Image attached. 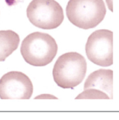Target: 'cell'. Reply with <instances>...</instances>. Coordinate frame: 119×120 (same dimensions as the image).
Masks as SVG:
<instances>
[{
    "label": "cell",
    "mask_w": 119,
    "mask_h": 120,
    "mask_svg": "<svg viewBox=\"0 0 119 120\" xmlns=\"http://www.w3.org/2000/svg\"><path fill=\"white\" fill-rule=\"evenodd\" d=\"M20 43V37L13 30L0 31V62L4 61L14 51Z\"/></svg>",
    "instance_id": "8"
},
{
    "label": "cell",
    "mask_w": 119,
    "mask_h": 120,
    "mask_svg": "<svg viewBox=\"0 0 119 120\" xmlns=\"http://www.w3.org/2000/svg\"><path fill=\"white\" fill-rule=\"evenodd\" d=\"M27 16L34 26L43 30H53L64 20L62 6L55 0H32L27 8Z\"/></svg>",
    "instance_id": "4"
},
{
    "label": "cell",
    "mask_w": 119,
    "mask_h": 120,
    "mask_svg": "<svg viewBox=\"0 0 119 120\" xmlns=\"http://www.w3.org/2000/svg\"><path fill=\"white\" fill-rule=\"evenodd\" d=\"M66 12L73 25L88 30L95 27L103 20L107 8L103 0H69Z\"/></svg>",
    "instance_id": "3"
},
{
    "label": "cell",
    "mask_w": 119,
    "mask_h": 120,
    "mask_svg": "<svg viewBox=\"0 0 119 120\" xmlns=\"http://www.w3.org/2000/svg\"><path fill=\"white\" fill-rule=\"evenodd\" d=\"M58 44L48 34L35 32L22 41L20 53L28 64L42 67L50 63L58 53Z\"/></svg>",
    "instance_id": "1"
},
{
    "label": "cell",
    "mask_w": 119,
    "mask_h": 120,
    "mask_svg": "<svg viewBox=\"0 0 119 120\" xmlns=\"http://www.w3.org/2000/svg\"><path fill=\"white\" fill-rule=\"evenodd\" d=\"M87 71L84 57L76 52L60 56L55 62L53 76L57 85L62 89H74L83 80Z\"/></svg>",
    "instance_id": "2"
},
{
    "label": "cell",
    "mask_w": 119,
    "mask_h": 120,
    "mask_svg": "<svg viewBox=\"0 0 119 120\" xmlns=\"http://www.w3.org/2000/svg\"><path fill=\"white\" fill-rule=\"evenodd\" d=\"M88 58L94 64L109 67L113 64V32L98 30L88 37L86 44Z\"/></svg>",
    "instance_id": "5"
},
{
    "label": "cell",
    "mask_w": 119,
    "mask_h": 120,
    "mask_svg": "<svg viewBox=\"0 0 119 120\" xmlns=\"http://www.w3.org/2000/svg\"><path fill=\"white\" fill-rule=\"evenodd\" d=\"M113 71L101 69L92 72L84 84V91L76 99H112Z\"/></svg>",
    "instance_id": "6"
},
{
    "label": "cell",
    "mask_w": 119,
    "mask_h": 120,
    "mask_svg": "<svg viewBox=\"0 0 119 120\" xmlns=\"http://www.w3.org/2000/svg\"><path fill=\"white\" fill-rule=\"evenodd\" d=\"M33 94L30 79L18 71L9 72L0 79V98L29 99Z\"/></svg>",
    "instance_id": "7"
}]
</instances>
